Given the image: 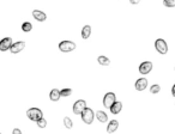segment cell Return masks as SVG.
I'll use <instances>...</instances> for the list:
<instances>
[{"instance_id":"1","label":"cell","mask_w":175,"mask_h":134,"mask_svg":"<svg viewBox=\"0 0 175 134\" xmlns=\"http://www.w3.org/2000/svg\"><path fill=\"white\" fill-rule=\"evenodd\" d=\"M26 115H28V117H29L31 121H37V120H40V119L43 117L42 112H41L40 109H37V108H31V109H29V110L26 112Z\"/></svg>"},{"instance_id":"2","label":"cell","mask_w":175,"mask_h":134,"mask_svg":"<svg viewBox=\"0 0 175 134\" xmlns=\"http://www.w3.org/2000/svg\"><path fill=\"white\" fill-rule=\"evenodd\" d=\"M82 115V120L84 121V122L87 123V124H90V123H92L94 121V117H95V115H94V112L90 109V108H85L83 112L80 114Z\"/></svg>"},{"instance_id":"3","label":"cell","mask_w":175,"mask_h":134,"mask_svg":"<svg viewBox=\"0 0 175 134\" xmlns=\"http://www.w3.org/2000/svg\"><path fill=\"white\" fill-rule=\"evenodd\" d=\"M59 49L64 53H68V52H72L76 49V43L75 42H71V41H63L60 42L59 45Z\"/></svg>"},{"instance_id":"4","label":"cell","mask_w":175,"mask_h":134,"mask_svg":"<svg viewBox=\"0 0 175 134\" xmlns=\"http://www.w3.org/2000/svg\"><path fill=\"white\" fill-rule=\"evenodd\" d=\"M155 48L157 49V52L160 54H165L168 52V45H167V42L164 41L163 38H158L155 42Z\"/></svg>"},{"instance_id":"5","label":"cell","mask_w":175,"mask_h":134,"mask_svg":"<svg viewBox=\"0 0 175 134\" xmlns=\"http://www.w3.org/2000/svg\"><path fill=\"white\" fill-rule=\"evenodd\" d=\"M115 102H116V97H115V95H114L113 92L106 93V96H104V98H103V105H104L106 108H110Z\"/></svg>"},{"instance_id":"6","label":"cell","mask_w":175,"mask_h":134,"mask_svg":"<svg viewBox=\"0 0 175 134\" xmlns=\"http://www.w3.org/2000/svg\"><path fill=\"white\" fill-rule=\"evenodd\" d=\"M85 108H87V103H85V100H77L76 103H75V105H73V112L77 114V115H80Z\"/></svg>"},{"instance_id":"7","label":"cell","mask_w":175,"mask_h":134,"mask_svg":"<svg viewBox=\"0 0 175 134\" xmlns=\"http://www.w3.org/2000/svg\"><path fill=\"white\" fill-rule=\"evenodd\" d=\"M12 45V38L11 37H5L0 41V50L1 52H5L7 49H10Z\"/></svg>"},{"instance_id":"8","label":"cell","mask_w":175,"mask_h":134,"mask_svg":"<svg viewBox=\"0 0 175 134\" xmlns=\"http://www.w3.org/2000/svg\"><path fill=\"white\" fill-rule=\"evenodd\" d=\"M24 48H25V42H23V41H19V42L12 43L11 48H10V50H11V53H13V54H17V53L22 52Z\"/></svg>"},{"instance_id":"9","label":"cell","mask_w":175,"mask_h":134,"mask_svg":"<svg viewBox=\"0 0 175 134\" xmlns=\"http://www.w3.org/2000/svg\"><path fill=\"white\" fill-rule=\"evenodd\" d=\"M151 69H153V64H151L150 61H145V62H143L142 65L139 66V72H140L142 74H148V73H150Z\"/></svg>"},{"instance_id":"10","label":"cell","mask_w":175,"mask_h":134,"mask_svg":"<svg viewBox=\"0 0 175 134\" xmlns=\"http://www.w3.org/2000/svg\"><path fill=\"white\" fill-rule=\"evenodd\" d=\"M134 86H136V89L138 90V91H143V90L146 89V86H148V80L145 78L138 79V80L136 81Z\"/></svg>"},{"instance_id":"11","label":"cell","mask_w":175,"mask_h":134,"mask_svg":"<svg viewBox=\"0 0 175 134\" xmlns=\"http://www.w3.org/2000/svg\"><path fill=\"white\" fill-rule=\"evenodd\" d=\"M33 16L34 18L36 19V21H39V22H44L46 19H47V16H46V13L42 11H39V10H35L33 11Z\"/></svg>"},{"instance_id":"12","label":"cell","mask_w":175,"mask_h":134,"mask_svg":"<svg viewBox=\"0 0 175 134\" xmlns=\"http://www.w3.org/2000/svg\"><path fill=\"white\" fill-rule=\"evenodd\" d=\"M118 127H119V122L116 120H112L109 122V124L107 126V132L108 133H114L118 129Z\"/></svg>"},{"instance_id":"13","label":"cell","mask_w":175,"mask_h":134,"mask_svg":"<svg viewBox=\"0 0 175 134\" xmlns=\"http://www.w3.org/2000/svg\"><path fill=\"white\" fill-rule=\"evenodd\" d=\"M109 109L113 114H119L121 112V109H122V103L121 102H115Z\"/></svg>"},{"instance_id":"14","label":"cell","mask_w":175,"mask_h":134,"mask_svg":"<svg viewBox=\"0 0 175 134\" xmlns=\"http://www.w3.org/2000/svg\"><path fill=\"white\" fill-rule=\"evenodd\" d=\"M96 117H97V120H99L100 122H107L108 121V116H107V114L104 112H101V110H99V112H96Z\"/></svg>"},{"instance_id":"15","label":"cell","mask_w":175,"mask_h":134,"mask_svg":"<svg viewBox=\"0 0 175 134\" xmlns=\"http://www.w3.org/2000/svg\"><path fill=\"white\" fill-rule=\"evenodd\" d=\"M61 96H60V91L58 89H53L52 91H51V93H49V98L52 100H54V102H56V100H59V98H60Z\"/></svg>"},{"instance_id":"16","label":"cell","mask_w":175,"mask_h":134,"mask_svg":"<svg viewBox=\"0 0 175 134\" xmlns=\"http://www.w3.org/2000/svg\"><path fill=\"white\" fill-rule=\"evenodd\" d=\"M90 34H91V26L90 25H85L83 28V30H82V37L84 40H87V38L90 37Z\"/></svg>"},{"instance_id":"17","label":"cell","mask_w":175,"mask_h":134,"mask_svg":"<svg viewBox=\"0 0 175 134\" xmlns=\"http://www.w3.org/2000/svg\"><path fill=\"white\" fill-rule=\"evenodd\" d=\"M97 61H99L100 65H102V66H109L110 61L108 57H106V56H99L97 57Z\"/></svg>"},{"instance_id":"18","label":"cell","mask_w":175,"mask_h":134,"mask_svg":"<svg viewBox=\"0 0 175 134\" xmlns=\"http://www.w3.org/2000/svg\"><path fill=\"white\" fill-rule=\"evenodd\" d=\"M31 29H33V25H31V23H29V22L23 23L22 30L24 31V33H29V31H31Z\"/></svg>"},{"instance_id":"19","label":"cell","mask_w":175,"mask_h":134,"mask_svg":"<svg viewBox=\"0 0 175 134\" xmlns=\"http://www.w3.org/2000/svg\"><path fill=\"white\" fill-rule=\"evenodd\" d=\"M72 93V90L71 89H64L60 91V96L61 97H67V96H71Z\"/></svg>"},{"instance_id":"20","label":"cell","mask_w":175,"mask_h":134,"mask_svg":"<svg viewBox=\"0 0 175 134\" xmlns=\"http://www.w3.org/2000/svg\"><path fill=\"white\" fill-rule=\"evenodd\" d=\"M163 5L167 7H175V0H164Z\"/></svg>"},{"instance_id":"21","label":"cell","mask_w":175,"mask_h":134,"mask_svg":"<svg viewBox=\"0 0 175 134\" xmlns=\"http://www.w3.org/2000/svg\"><path fill=\"white\" fill-rule=\"evenodd\" d=\"M64 123H65L66 128H72V127H73V123H72L70 117H65V119H64Z\"/></svg>"},{"instance_id":"22","label":"cell","mask_w":175,"mask_h":134,"mask_svg":"<svg viewBox=\"0 0 175 134\" xmlns=\"http://www.w3.org/2000/svg\"><path fill=\"white\" fill-rule=\"evenodd\" d=\"M160 90H161V86H160V85H157V84H155V85L151 86L150 92H151V93H158V92H160Z\"/></svg>"},{"instance_id":"23","label":"cell","mask_w":175,"mask_h":134,"mask_svg":"<svg viewBox=\"0 0 175 134\" xmlns=\"http://www.w3.org/2000/svg\"><path fill=\"white\" fill-rule=\"evenodd\" d=\"M36 122H37V126H39L40 128H44V127L47 126V121L44 120L43 117H42V119H40V120H37Z\"/></svg>"},{"instance_id":"24","label":"cell","mask_w":175,"mask_h":134,"mask_svg":"<svg viewBox=\"0 0 175 134\" xmlns=\"http://www.w3.org/2000/svg\"><path fill=\"white\" fill-rule=\"evenodd\" d=\"M12 134H22V132H21V129L14 128V129H13V132H12Z\"/></svg>"},{"instance_id":"25","label":"cell","mask_w":175,"mask_h":134,"mask_svg":"<svg viewBox=\"0 0 175 134\" xmlns=\"http://www.w3.org/2000/svg\"><path fill=\"white\" fill-rule=\"evenodd\" d=\"M139 1H140V0H130L131 4H139Z\"/></svg>"},{"instance_id":"26","label":"cell","mask_w":175,"mask_h":134,"mask_svg":"<svg viewBox=\"0 0 175 134\" xmlns=\"http://www.w3.org/2000/svg\"><path fill=\"white\" fill-rule=\"evenodd\" d=\"M172 93H173V96L175 97V85L173 86V89H172Z\"/></svg>"},{"instance_id":"27","label":"cell","mask_w":175,"mask_h":134,"mask_svg":"<svg viewBox=\"0 0 175 134\" xmlns=\"http://www.w3.org/2000/svg\"><path fill=\"white\" fill-rule=\"evenodd\" d=\"M0 134H1V133H0Z\"/></svg>"}]
</instances>
